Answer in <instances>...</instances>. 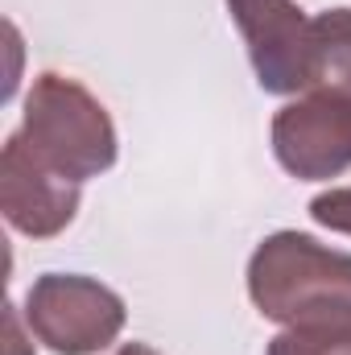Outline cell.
Masks as SVG:
<instances>
[{
	"label": "cell",
	"mask_w": 351,
	"mask_h": 355,
	"mask_svg": "<svg viewBox=\"0 0 351 355\" xmlns=\"http://www.w3.org/2000/svg\"><path fill=\"white\" fill-rule=\"evenodd\" d=\"M248 297L281 327H351V252L306 232H273L248 261Z\"/></svg>",
	"instance_id": "1"
},
{
	"label": "cell",
	"mask_w": 351,
	"mask_h": 355,
	"mask_svg": "<svg viewBox=\"0 0 351 355\" xmlns=\"http://www.w3.org/2000/svg\"><path fill=\"white\" fill-rule=\"evenodd\" d=\"M17 137L46 170L79 186L87 178L108 174L120 153L108 107L79 79L58 75V71H46L33 79Z\"/></svg>",
	"instance_id": "2"
},
{
	"label": "cell",
	"mask_w": 351,
	"mask_h": 355,
	"mask_svg": "<svg viewBox=\"0 0 351 355\" xmlns=\"http://www.w3.org/2000/svg\"><path fill=\"white\" fill-rule=\"evenodd\" d=\"M124 297L83 272H46L25 293V322L54 355H99L124 331Z\"/></svg>",
	"instance_id": "3"
},
{
	"label": "cell",
	"mask_w": 351,
	"mask_h": 355,
	"mask_svg": "<svg viewBox=\"0 0 351 355\" xmlns=\"http://www.w3.org/2000/svg\"><path fill=\"white\" fill-rule=\"evenodd\" d=\"M273 157L298 182H327L351 170V95L310 87L273 116Z\"/></svg>",
	"instance_id": "4"
},
{
	"label": "cell",
	"mask_w": 351,
	"mask_h": 355,
	"mask_svg": "<svg viewBox=\"0 0 351 355\" xmlns=\"http://www.w3.org/2000/svg\"><path fill=\"white\" fill-rule=\"evenodd\" d=\"M228 12L248 46L261 91L268 95L310 91L314 17H306L293 0H228Z\"/></svg>",
	"instance_id": "5"
},
{
	"label": "cell",
	"mask_w": 351,
	"mask_h": 355,
	"mask_svg": "<svg viewBox=\"0 0 351 355\" xmlns=\"http://www.w3.org/2000/svg\"><path fill=\"white\" fill-rule=\"evenodd\" d=\"M0 211L12 232L29 240H50L75 223L79 182H67L46 170L12 132L0 149Z\"/></svg>",
	"instance_id": "6"
},
{
	"label": "cell",
	"mask_w": 351,
	"mask_h": 355,
	"mask_svg": "<svg viewBox=\"0 0 351 355\" xmlns=\"http://www.w3.org/2000/svg\"><path fill=\"white\" fill-rule=\"evenodd\" d=\"M310 87H335L351 95V8H327L314 17Z\"/></svg>",
	"instance_id": "7"
},
{
	"label": "cell",
	"mask_w": 351,
	"mask_h": 355,
	"mask_svg": "<svg viewBox=\"0 0 351 355\" xmlns=\"http://www.w3.org/2000/svg\"><path fill=\"white\" fill-rule=\"evenodd\" d=\"M268 355H351V327H285Z\"/></svg>",
	"instance_id": "8"
},
{
	"label": "cell",
	"mask_w": 351,
	"mask_h": 355,
	"mask_svg": "<svg viewBox=\"0 0 351 355\" xmlns=\"http://www.w3.org/2000/svg\"><path fill=\"white\" fill-rule=\"evenodd\" d=\"M310 219L327 232L351 236V186H335V190H323L318 198H310Z\"/></svg>",
	"instance_id": "9"
},
{
	"label": "cell",
	"mask_w": 351,
	"mask_h": 355,
	"mask_svg": "<svg viewBox=\"0 0 351 355\" xmlns=\"http://www.w3.org/2000/svg\"><path fill=\"white\" fill-rule=\"evenodd\" d=\"M116 355H157V352H153L149 343H124V347H120Z\"/></svg>",
	"instance_id": "10"
}]
</instances>
